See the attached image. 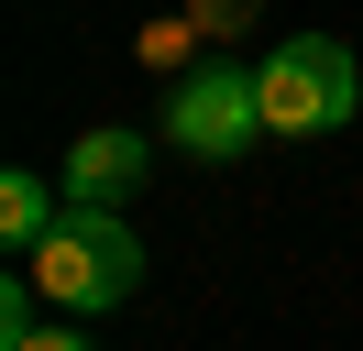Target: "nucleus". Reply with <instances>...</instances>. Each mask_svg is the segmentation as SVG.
Here are the masks:
<instances>
[{"label": "nucleus", "instance_id": "1", "mask_svg": "<svg viewBox=\"0 0 363 351\" xmlns=\"http://www.w3.org/2000/svg\"><path fill=\"white\" fill-rule=\"evenodd\" d=\"M23 275L55 297V318H99V307H133L143 297V241H133L121 209H67L23 253Z\"/></svg>", "mask_w": 363, "mask_h": 351}, {"label": "nucleus", "instance_id": "2", "mask_svg": "<svg viewBox=\"0 0 363 351\" xmlns=\"http://www.w3.org/2000/svg\"><path fill=\"white\" fill-rule=\"evenodd\" d=\"M253 88H264V132H341L352 99H363L341 33H286L264 66H253Z\"/></svg>", "mask_w": 363, "mask_h": 351}, {"label": "nucleus", "instance_id": "3", "mask_svg": "<svg viewBox=\"0 0 363 351\" xmlns=\"http://www.w3.org/2000/svg\"><path fill=\"white\" fill-rule=\"evenodd\" d=\"M264 132V88L242 77V66H187L177 99H165V143L199 154V165H231V154Z\"/></svg>", "mask_w": 363, "mask_h": 351}, {"label": "nucleus", "instance_id": "4", "mask_svg": "<svg viewBox=\"0 0 363 351\" xmlns=\"http://www.w3.org/2000/svg\"><path fill=\"white\" fill-rule=\"evenodd\" d=\"M143 176H155V143L111 121V132H89V143L67 154V209H121Z\"/></svg>", "mask_w": 363, "mask_h": 351}, {"label": "nucleus", "instance_id": "5", "mask_svg": "<svg viewBox=\"0 0 363 351\" xmlns=\"http://www.w3.org/2000/svg\"><path fill=\"white\" fill-rule=\"evenodd\" d=\"M55 219H67V197H55L45 176H23V165L0 176V241H11V253H33V241H45Z\"/></svg>", "mask_w": 363, "mask_h": 351}, {"label": "nucleus", "instance_id": "6", "mask_svg": "<svg viewBox=\"0 0 363 351\" xmlns=\"http://www.w3.org/2000/svg\"><path fill=\"white\" fill-rule=\"evenodd\" d=\"M253 11H264V0H187V22H199V33H242Z\"/></svg>", "mask_w": 363, "mask_h": 351}, {"label": "nucleus", "instance_id": "7", "mask_svg": "<svg viewBox=\"0 0 363 351\" xmlns=\"http://www.w3.org/2000/svg\"><path fill=\"white\" fill-rule=\"evenodd\" d=\"M187 44H199V22H143V66H177Z\"/></svg>", "mask_w": 363, "mask_h": 351}, {"label": "nucleus", "instance_id": "8", "mask_svg": "<svg viewBox=\"0 0 363 351\" xmlns=\"http://www.w3.org/2000/svg\"><path fill=\"white\" fill-rule=\"evenodd\" d=\"M0 351H89V340H77V329L55 318V329H23V340H0Z\"/></svg>", "mask_w": 363, "mask_h": 351}]
</instances>
